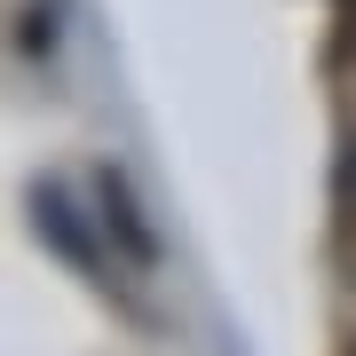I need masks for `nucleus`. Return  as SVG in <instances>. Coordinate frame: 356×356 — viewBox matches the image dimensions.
Listing matches in <instances>:
<instances>
[{
  "mask_svg": "<svg viewBox=\"0 0 356 356\" xmlns=\"http://www.w3.org/2000/svg\"><path fill=\"white\" fill-rule=\"evenodd\" d=\"M332 24H341V56L356 64V0H332Z\"/></svg>",
  "mask_w": 356,
  "mask_h": 356,
  "instance_id": "nucleus-1",
  "label": "nucleus"
}]
</instances>
